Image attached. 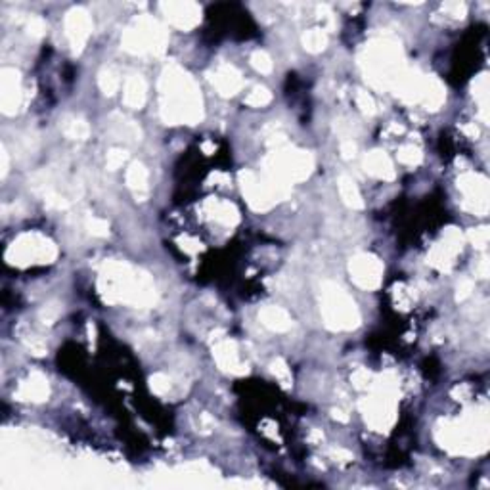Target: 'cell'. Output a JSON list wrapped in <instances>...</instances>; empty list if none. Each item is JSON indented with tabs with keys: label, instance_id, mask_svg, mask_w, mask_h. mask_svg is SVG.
Here are the masks:
<instances>
[{
	"label": "cell",
	"instance_id": "1",
	"mask_svg": "<svg viewBox=\"0 0 490 490\" xmlns=\"http://www.w3.org/2000/svg\"><path fill=\"white\" fill-rule=\"evenodd\" d=\"M161 117L167 125H194L203 117L201 94L194 79L178 65H169L161 75Z\"/></svg>",
	"mask_w": 490,
	"mask_h": 490
},
{
	"label": "cell",
	"instance_id": "2",
	"mask_svg": "<svg viewBox=\"0 0 490 490\" xmlns=\"http://www.w3.org/2000/svg\"><path fill=\"white\" fill-rule=\"evenodd\" d=\"M98 287L105 303H127L134 307H150L155 303L154 282L127 263H105Z\"/></svg>",
	"mask_w": 490,
	"mask_h": 490
},
{
	"label": "cell",
	"instance_id": "3",
	"mask_svg": "<svg viewBox=\"0 0 490 490\" xmlns=\"http://www.w3.org/2000/svg\"><path fill=\"white\" fill-rule=\"evenodd\" d=\"M366 65V75L370 77L374 85L383 86L393 83L402 77V54H400V44L391 43V41H376L364 50V60Z\"/></svg>",
	"mask_w": 490,
	"mask_h": 490
},
{
	"label": "cell",
	"instance_id": "4",
	"mask_svg": "<svg viewBox=\"0 0 490 490\" xmlns=\"http://www.w3.org/2000/svg\"><path fill=\"white\" fill-rule=\"evenodd\" d=\"M314 169V159L309 152L301 150H282L276 147V152L267 159L265 172L276 181L292 184V182L305 181Z\"/></svg>",
	"mask_w": 490,
	"mask_h": 490
},
{
	"label": "cell",
	"instance_id": "5",
	"mask_svg": "<svg viewBox=\"0 0 490 490\" xmlns=\"http://www.w3.org/2000/svg\"><path fill=\"white\" fill-rule=\"evenodd\" d=\"M121 44L132 54H163L167 46L165 29L152 17H138L123 33Z\"/></svg>",
	"mask_w": 490,
	"mask_h": 490
},
{
	"label": "cell",
	"instance_id": "6",
	"mask_svg": "<svg viewBox=\"0 0 490 490\" xmlns=\"http://www.w3.org/2000/svg\"><path fill=\"white\" fill-rule=\"evenodd\" d=\"M322 314L326 326L331 329H353L360 324V312L356 309L353 297L334 284L324 285Z\"/></svg>",
	"mask_w": 490,
	"mask_h": 490
},
{
	"label": "cell",
	"instance_id": "7",
	"mask_svg": "<svg viewBox=\"0 0 490 490\" xmlns=\"http://www.w3.org/2000/svg\"><path fill=\"white\" fill-rule=\"evenodd\" d=\"M241 192L255 211H267L274 205L280 198H284L287 194V184L276 181L270 174L265 172V176L261 178L253 171L240 172Z\"/></svg>",
	"mask_w": 490,
	"mask_h": 490
},
{
	"label": "cell",
	"instance_id": "8",
	"mask_svg": "<svg viewBox=\"0 0 490 490\" xmlns=\"http://www.w3.org/2000/svg\"><path fill=\"white\" fill-rule=\"evenodd\" d=\"M6 258L19 267H27L34 263H52L56 258V247L48 238H44L41 234H23L10 245Z\"/></svg>",
	"mask_w": 490,
	"mask_h": 490
},
{
	"label": "cell",
	"instance_id": "9",
	"mask_svg": "<svg viewBox=\"0 0 490 490\" xmlns=\"http://www.w3.org/2000/svg\"><path fill=\"white\" fill-rule=\"evenodd\" d=\"M351 278L354 280V284L362 287V289H376L381 285L383 280V265L378 257L368 255V253H360L354 258H351Z\"/></svg>",
	"mask_w": 490,
	"mask_h": 490
},
{
	"label": "cell",
	"instance_id": "10",
	"mask_svg": "<svg viewBox=\"0 0 490 490\" xmlns=\"http://www.w3.org/2000/svg\"><path fill=\"white\" fill-rule=\"evenodd\" d=\"M458 188L465 194V205L471 203L469 209L475 213L484 215L489 209V184L487 181L475 174V172H465L458 181Z\"/></svg>",
	"mask_w": 490,
	"mask_h": 490
},
{
	"label": "cell",
	"instance_id": "11",
	"mask_svg": "<svg viewBox=\"0 0 490 490\" xmlns=\"http://www.w3.org/2000/svg\"><path fill=\"white\" fill-rule=\"evenodd\" d=\"M165 17L171 21V25L178 27L182 31H190L201 21V6L196 2H163L161 4Z\"/></svg>",
	"mask_w": 490,
	"mask_h": 490
},
{
	"label": "cell",
	"instance_id": "12",
	"mask_svg": "<svg viewBox=\"0 0 490 490\" xmlns=\"http://www.w3.org/2000/svg\"><path fill=\"white\" fill-rule=\"evenodd\" d=\"M92 31V19L83 8H73L65 16V34L75 54H81Z\"/></svg>",
	"mask_w": 490,
	"mask_h": 490
},
{
	"label": "cell",
	"instance_id": "13",
	"mask_svg": "<svg viewBox=\"0 0 490 490\" xmlns=\"http://www.w3.org/2000/svg\"><path fill=\"white\" fill-rule=\"evenodd\" d=\"M21 103V77L19 71L4 68L0 71V105L6 115L17 112Z\"/></svg>",
	"mask_w": 490,
	"mask_h": 490
},
{
	"label": "cell",
	"instance_id": "14",
	"mask_svg": "<svg viewBox=\"0 0 490 490\" xmlns=\"http://www.w3.org/2000/svg\"><path fill=\"white\" fill-rule=\"evenodd\" d=\"M462 241H464L462 234L454 230V228H450V230L445 234V238H442L439 245H435V249L431 251V265H435V267L439 268L450 267V265L454 263V257L462 251Z\"/></svg>",
	"mask_w": 490,
	"mask_h": 490
},
{
	"label": "cell",
	"instance_id": "15",
	"mask_svg": "<svg viewBox=\"0 0 490 490\" xmlns=\"http://www.w3.org/2000/svg\"><path fill=\"white\" fill-rule=\"evenodd\" d=\"M215 360L216 364L223 368L224 371L228 374H234V376H241L247 371V366L240 360V353H238V347L234 341L230 339H224V341H218L215 345Z\"/></svg>",
	"mask_w": 490,
	"mask_h": 490
},
{
	"label": "cell",
	"instance_id": "16",
	"mask_svg": "<svg viewBox=\"0 0 490 490\" xmlns=\"http://www.w3.org/2000/svg\"><path fill=\"white\" fill-rule=\"evenodd\" d=\"M364 414H366V420L371 423V427H376V429L389 427L395 420V408H393V402L389 400L387 395L371 398Z\"/></svg>",
	"mask_w": 490,
	"mask_h": 490
},
{
	"label": "cell",
	"instance_id": "17",
	"mask_svg": "<svg viewBox=\"0 0 490 490\" xmlns=\"http://www.w3.org/2000/svg\"><path fill=\"white\" fill-rule=\"evenodd\" d=\"M50 395V385L48 379L44 378L43 374L34 371L29 378L19 385L17 391V398L19 400H31V402H43Z\"/></svg>",
	"mask_w": 490,
	"mask_h": 490
},
{
	"label": "cell",
	"instance_id": "18",
	"mask_svg": "<svg viewBox=\"0 0 490 490\" xmlns=\"http://www.w3.org/2000/svg\"><path fill=\"white\" fill-rule=\"evenodd\" d=\"M211 83L223 96H234L241 90L243 79H241L240 71L232 65H221L211 75Z\"/></svg>",
	"mask_w": 490,
	"mask_h": 490
},
{
	"label": "cell",
	"instance_id": "19",
	"mask_svg": "<svg viewBox=\"0 0 490 490\" xmlns=\"http://www.w3.org/2000/svg\"><path fill=\"white\" fill-rule=\"evenodd\" d=\"M362 165H364V169H366L368 174L376 176L379 181H393L395 178V165H393L391 157L385 152H379V150L370 152L364 157Z\"/></svg>",
	"mask_w": 490,
	"mask_h": 490
},
{
	"label": "cell",
	"instance_id": "20",
	"mask_svg": "<svg viewBox=\"0 0 490 490\" xmlns=\"http://www.w3.org/2000/svg\"><path fill=\"white\" fill-rule=\"evenodd\" d=\"M146 81L140 75H130L125 83V90H123V102L125 105H129L132 110H140L146 103Z\"/></svg>",
	"mask_w": 490,
	"mask_h": 490
},
{
	"label": "cell",
	"instance_id": "21",
	"mask_svg": "<svg viewBox=\"0 0 490 490\" xmlns=\"http://www.w3.org/2000/svg\"><path fill=\"white\" fill-rule=\"evenodd\" d=\"M258 320L263 322V326H267L272 331H287L292 327V318L284 309L280 307H265V309L258 312Z\"/></svg>",
	"mask_w": 490,
	"mask_h": 490
},
{
	"label": "cell",
	"instance_id": "22",
	"mask_svg": "<svg viewBox=\"0 0 490 490\" xmlns=\"http://www.w3.org/2000/svg\"><path fill=\"white\" fill-rule=\"evenodd\" d=\"M127 184L140 201L147 198V169L142 163H130L127 169Z\"/></svg>",
	"mask_w": 490,
	"mask_h": 490
},
{
	"label": "cell",
	"instance_id": "23",
	"mask_svg": "<svg viewBox=\"0 0 490 490\" xmlns=\"http://www.w3.org/2000/svg\"><path fill=\"white\" fill-rule=\"evenodd\" d=\"M445 100H447L445 86L440 85L439 81H437L435 77H425L423 94H422V100H420V102H423V105H425L427 110L435 112V110H439L440 105L445 103Z\"/></svg>",
	"mask_w": 490,
	"mask_h": 490
},
{
	"label": "cell",
	"instance_id": "24",
	"mask_svg": "<svg viewBox=\"0 0 490 490\" xmlns=\"http://www.w3.org/2000/svg\"><path fill=\"white\" fill-rule=\"evenodd\" d=\"M337 186H339V196H341V199L345 201V205L353 207V209H362V207H364L360 190H358L356 182H354L351 176H347V174L339 176Z\"/></svg>",
	"mask_w": 490,
	"mask_h": 490
},
{
	"label": "cell",
	"instance_id": "25",
	"mask_svg": "<svg viewBox=\"0 0 490 490\" xmlns=\"http://www.w3.org/2000/svg\"><path fill=\"white\" fill-rule=\"evenodd\" d=\"M303 44L305 48L312 54H318V52L326 50L327 46V34L324 29H310L307 33L303 34Z\"/></svg>",
	"mask_w": 490,
	"mask_h": 490
},
{
	"label": "cell",
	"instance_id": "26",
	"mask_svg": "<svg viewBox=\"0 0 490 490\" xmlns=\"http://www.w3.org/2000/svg\"><path fill=\"white\" fill-rule=\"evenodd\" d=\"M213 216H215L218 223L226 224V226H234V224L240 221V215L236 211V207L232 203H226V201H215L213 205Z\"/></svg>",
	"mask_w": 490,
	"mask_h": 490
},
{
	"label": "cell",
	"instance_id": "27",
	"mask_svg": "<svg viewBox=\"0 0 490 490\" xmlns=\"http://www.w3.org/2000/svg\"><path fill=\"white\" fill-rule=\"evenodd\" d=\"M63 134L71 140H85L90 134V127L83 119H69L63 123Z\"/></svg>",
	"mask_w": 490,
	"mask_h": 490
},
{
	"label": "cell",
	"instance_id": "28",
	"mask_svg": "<svg viewBox=\"0 0 490 490\" xmlns=\"http://www.w3.org/2000/svg\"><path fill=\"white\" fill-rule=\"evenodd\" d=\"M119 75H117L112 68L102 69L100 75H98V85H100V88H102V92L105 96L115 94L117 88H119Z\"/></svg>",
	"mask_w": 490,
	"mask_h": 490
},
{
	"label": "cell",
	"instance_id": "29",
	"mask_svg": "<svg viewBox=\"0 0 490 490\" xmlns=\"http://www.w3.org/2000/svg\"><path fill=\"white\" fill-rule=\"evenodd\" d=\"M423 159V154L422 150L418 146H414V144H406V146H402L400 150H398V161L405 165H410V167H414V165H420Z\"/></svg>",
	"mask_w": 490,
	"mask_h": 490
},
{
	"label": "cell",
	"instance_id": "30",
	"mask_svg": "<svg viewBox=\"0 0 490 490\" xmlns=\"http://www.w3.org/2000/svg\"><path fill=\"white\" fill-rule=\"evenodd\" d=\"M270 100H272V94H270L268 88H265V86H255L249 94H247V98H245V103L251 105V108H263V105L270 103Z\"/></svg>",
	"mask_w": 490,
	"mask_h": 490
},
{
	"label": "cell",
	"instance_id": "31",
	"mask_svg": "<svg viewBox=\"0 0 490 490\" xmlns=\"http://www.w3.org/2000/svg\"><path fill=\"white\" fill-rule=\"evenodd\" d=\"M251 65L257 69L258 73H263V75H267V73L272 71V60H270V56H268L265 50L253 52V56H251Z\"/></svg>",
	"mask_w": 490,
	"mask_h": 490
},
{
	"label": "cell",
	"instance_id": "32",
	"mask_svg": "<svg viewBox=\"0 0 490 490\" xmlns=\"http://www.w3.org/2000/svg\"><path fill=\"white\" fill-rule=\"evenodd\" d=\"M270 370H272L276 378L280 379V383H282L284 387H289V385H292V371H289L287 364H285L282 358H276V360L272 362V366H270Z\"/></svg>",
	"mask_w": 490,
	"mask_h": 490
},
{
	"label": "cell",
	"instance_id": "33",
	"mask_svg": "<svg viewBox=\"0 0 490 490\" xmlns=\"http://www.w3.org/2000/svg\"><path fill=\"white\" fill-rule=\"evenodd\" d=\"M356 103H358L362 113H366V115H374L376 113V100H374V96L370 92L356 90Z\"/></svg>",
	"mask_w": 490,
	"mask_h": 490
},
{
	"label": "cell",
	"instance_id": "34",
	"mask_svg": "<svg viewBox=\"0 0 490 490\" xmlns=\"http://www.w3.org/2000/svg\"><path fill=\"white\" fill-rule=\"evenodd\" d=\"M150 387L155 395H165L171 391V379L167 378L165 374H155L150 378Z\"/></svg>",
	"mask_w": 490,
	"mask_h": 490
},
{
	"label": "cell",
	"instance_id": "35",
	"mask_svg": "<svg viewBox=\"0 0 490 490\" xmlns=\"http://www.w3.org/2000/svg\"><path fill=\"white\" fill-rule=\"evenodd\" d=\"M105 161H108V169H110V171H117L121 165L127 161V152H125V150H119V147H113V150L108 152Z\"/></svg>",
	"mask_w": 490,
	"mask_h": 490
},
{
	"label": "cell",
	"instance_id": "36",
	"mask_svg": "<svg viewBox=\"0 0 490 490\" xmlns=\"http://www.w3.org/2000/svg\"><path fill=\"white\" fill-rule=\"evenodd\" d=\"M467 238L473 241L475 247H479V249H482V247H487V243H489V238H490V232L487 226H481V228H473V230H469V234H467Z\"/></svg>",
	"mask_w": 490,
	"mask_h": 490
},
{
	"label": "cell",
	"instance_id": "37",
	"mask_svg": "<svg viewBox=\"0 0 490 490\" xmlns=\"http://www.w3.org/2000/svg\"><path fill=\"white\" fill-rule=\"evenodd\" d=\"M86 228H88V232L96 236V238H105V236L110 234V226H108V223L102 221V218H88V221H86Z\"/></svg>",
	"mask_w": 490,
	"mask_h": 490
},
{
	"label": "cell",
	"instance_id": "38",
	"mask_svg": "<svg viewBox=\"0 0 490 490\" xmlns=\"http://www.w3.org/2000/svg\"><path fill=\"white\" fill-rule=\"evenodd\" d=\"M471 293H473V280L462 278L456 287V301H465Z\"/></svg>",
	"mask_w": 490,
	"mask_h": 490
},
{
	"label": "cell",
	"instance_id": "39",
	"mask_svg": "<svg viewBox=\"0 0 490 490\" xmlns=\"http://www.w3.org/2000/svg\"><path fill=\"white\" fill-rule=\"evenodd\" d=\"M442 10L447 12L448 16L456 17V19H462V17H465V14H467V6H465L464 2H447V4L442 6Z\"/></svg>",
	"mask_w": 490,
	"mask_h": 490
},
{
	"label": "cell",
	"instance_id": "40",
	"mask_svg": "<svg viewBox=\"0 0 490 490\" xmlns=\"http://www.w3.org/2000/svg\"><path fill=\"white\" fill-rule=\"evenodd\" d=\"M353 383L356 389H366L370 385V371L364 370V368H358V370L353 374Z\"/></svg>",
	"mask_w": 490,
	"mask_h": 490
},
{
	"label": "cell",
	"instance_id": "41",
	"mask_svg": "<svg viewBox=\"0 0 490 490\" xmlns=\"http://www.w3.org/2000/svg\"><path fill=\"white\" fill-rule=\"evenodd\" d=\"M27 31L31 37H43L44 31H46V23L41 17H31L29 23H27Z\"/></svg>",
	"mask_w": 490,
	"mask_h": 490
},
{
	"label": "cell",
	"instance_id": "42",
	"mask_svg": "<svg viewBox=\"0 0 490 490\" xmlns=\"http://www.w3.org/2000/svg\"><path fill=\"white\" fill-rule=\"evenodd\" d=\"M341 155H343V159H353L354 155H356V142H353V138H347V140H343L341 142Z\"/></svg>",
	"mask_w": 490,
	"mask_h": 490
},
{
	"label": "cell",
	"instance_id": "43",
	"mask_svg": "<svg viewBox=\"0 0 490 490\" xmlns=\"http://www.w3.org/2000/svg\"><path fill=\"white\" fill-rule=\"evenodd\" d=\"M58 314H60V309L56 305H48L46 309L41 310V318L44 320V324H52L54 320L58 318Z\"/></svg>",
	"mask_w": 490,
	"mask_h": 490
},
{
	"label": "cell",
	"instance_id": "44",
	"mask_svg": "<svg viewBox=\"0 0 490 490\" xmlns=\"http://www.w3.org/2000/svg\"><path fill=\"white\" fill-rule=\"evenodd\" d=\"M318 17L324 21V25H326L327 29H334L336 21H334V14H331V10L327 8V6H318Z\"/></svg>",
	"mask_w": 490,
	"mask_h": 490
},
{
	"label": "cell",
	"instance_id": "45",
	"mask_svg": "<svg viewBox=\"0 0 490 490\" xmlns=\"http://www.w3.org/2000/svg\"><path fill=\"white\" fill-rule=\"evenodd\" d=\"M331 456L336 458V462H351L353 460V454L349 450H343V448H334Z\"/></svg>",
	"mask_w": 490,
	"mask_h": 490
},
{
	"label": "cell",
	"instance_id": "46",
	"mask_svg": "<svg viewBox=\"0 0 490 490\" xmlns=\"http://www.w3.org/2000/svg\"><path fill=\"white\" fill-rule=\"evenodd\" d=\"M477 274L481 276V278H487L489 276V258L482 257L481 261H479V267H477Z\"/></svg>",
	"mask_w": 490,
	"mask_h": 490
},
{
	"label": "cell",
	"instance_id": "47",
	"mask_svg": "<svg viewBox=\"0 0 490 490\" xmlns=\"http://www.w3.org/2000/svg\"><path fill=\"white\" fill-rule=\"evenodd\" d=\"M0 157H2V176H6V172H8V154H6V150H2Z\"/></svg>",
	"mask_w": 490,
	"mask_h": 490
}]
</instances>
